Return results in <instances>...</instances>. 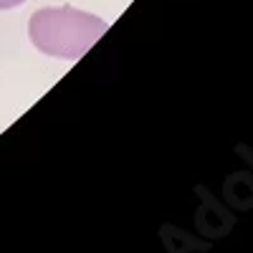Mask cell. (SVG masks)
I'll list each match as a JSON object with an SVG mask.
<instances>
[{
    "label": "cell",
    "mask_w": 253,
    "mask_h": 253,
    "mask_svg": "<svg viewBox=\"0 0 253 253\" xmlns=\"http://www.w3.org/2000/svg\"><path fill=\"white\" fill-rule=\"evenodd\" d=\"M104 33H107V20L71 5L43 8L33 13L28 23V36L41 53L66 61L81 58Z\"/></svg>",
    "instance_id": "6da1fadb"
},
{
    "label": "cell",
    "mask_w": 253,
    "mask_h": 253,
    "mask_svg": "<svg viewBox=\"0 0 253 253\" xmlns=\"http://www.w3.org/2000/svg\"><path fill=\"white\" fill-rule=\"evenodd\" d=\"M23 3H26V0H0V10H10V8H18Z\"/></svg>",
    "instance_id": "7a4b0ae2"
}]
</instances>
